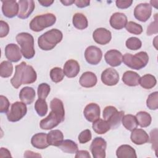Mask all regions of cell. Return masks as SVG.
Here are the masks:
<instances>
[{
	"instance_id": "obj_1",
	"label": "cell",
	"mask_w": 158,
	"mask_h": 158,
	"mask_svg": "<svg viewBox=\"0 0 158 158\" xmlns=\"http://www.w3.org/2000/svg\"><path fill=\"white\" fill-rule=\"evenodd\" d=\"M15 74L10 80L13 87L17 89L22 85H27L34 83L37 78V74L31 65L22 62L15 67Z\"/></svg>"
},
{
	"instance_id": "obj_2",
	"label": "cell",
	"mask_w": 158,
	"mask_h": 158,
	"mask_svg": "<svg viewBox=\"0 0 158 158\" xmlns=\"http://www.w3.org/2000/svg\"><path fill=\"white\" fill-rule=\"evenodd\" d=\"M62 33L59 30L52 28L38 37V44L41 49L50 51L62 41Z\"/></svg>"
},
{
	"instance_id": "obj_3",
	"label": "cell",
	"mask_w": 158,
	"mask_h": 158,
	"mask_svg": "<svg viewBox=\"0 0 158 158\" xmlns=\"http://www.w3.org/2000/svg\"><path fill=\"white\" fill-rule=\"evenodd\" d=\"M16 41L20 46V51L23 56L27 59L33 58L35 54L33 36L27 32H22L17 35Z\"/></svg>"
},
{
	"instance_id": "obj_4",
	"label": "cell",
	"mask_w": 158,
	"mask_h": 158,
	"mask_svg": "<svg viewBox=\"0 0 158 158\" xmlns=\"http://www.w3.org/2000/svg\"><path fill=\"white\" fill-rule=\"evenodd\" d=\"M122 61L127 66L132 69L140 70L148 64L149 56L144 51H140L135 55L126 53L122 57Z\"/></svg>"
},
{
	"instance_id": "obj_5",
	"label": "cell",
	"mask_w": 158,
	"mask_h": 158,
	"mask_svg": "<svg viewBox=\"0 0 158 158\" xmlns=\"http://www.w3.org/2000/svg\"><path fill=\"white\" fill-rule=\"evenodd\" d=\"M56 22V17L52 13H46L35 17L30 22V30L39 32L53 25Z\"/></svg>"
},
{
	"instance_id": "obj_6",
	"label": "cell",
	"mask_w": 158,
	"mask_h": 158,
	"mask_svg": "<svg viewBox=\"0 0 158 158\" xmlns=\"http://www.w3.org/2000/svg\"><path fill=\"white\" fill-rule=\"evenodd\" d=\"M123 115V111H118L116 107L112 106H106L102 114L104 119L108 122L111 129L117 128L120 125Z\"/></svg>"
},
{
	"instance_id": "obj_7",
	"label": "cell",
	"mask_w": 158,
	"mask_h": 158,
	"mask_svg": "<svg viewBox=\"0 0 158 158\" xmlns=\"http://www.w3.org/2000/svg\"><path fill=\"white\" fill-rule=\"evenodd\" d=\"M65 118V113L51 109L49 115L40 122V128L43 130H51L62 122Z\"/></svg>"
},
{
	"instance_id": "obj_8",
	"label": "cell",
	"mask_w": 158,
	"mask_h": 158,
	"mask_svg": "<svg viewBox=\"0 0 158 158\" xmlns=\"http://www.w3.org/2000/svg\"><path fill=\"white\" fill-rule=\"evenodd\" d=\"M27 112L26 104L23 102L16 101L11 105L10 110L7 113V118L9 122H18L26 115Z\"/></svg>"
},
{
	"instance_id": "obj_9",
	"label": "cell",
	"mask_w": 158,
	"mask_h": 158,
	"mask_svg": "<svg viewBox=\"0 0 158 158\" xmlns=\"http://www.w3.org/2000/svg\"><path fill=\"white\" fill-rule=\"evenodd\" d=\"M107 143L101 137H96L90 145V151L94 158H105Z\"/></svg>"
},
{
	"instance_id": "obj_10",
	"label": "cell",
	"mask_w": 158,
	"mask_h": 158,
	"mask_svg": "<svg viewBox=\"0 0 158 158\" xmlns=\"http://www.w3.org/2000/svg\"><path fill=\"white\" fill-rule=\"evenodd\" d=\"M102 52L100 48L95 46H88L85 51V58L91 65L98 64L102 59Z\"/></svg>"
},
{
	"instance_id": "obj_11",
	"label": "cell",
	"mask_w": 158,
	"mask_h": 158,
	"mask_svg": "<svg viewBox=\"0 0 158 158\" xmlns=\"http://www.w3.org/2000/svg\"><path fill=\"white\" fill-rule=\"evenodd\" d=\"M152 14L151 5L148 3L138 4L134 9L135 17L140 22H145L151 17Z\"/></svg>"
},
{
	"instance_id": "obj_12",
	"label": "cell",
	"mask_w": 158,
	"mask_h": 158,
	"mask_svg": "<svg viewBox=\"0 0 158 158\" xmlns=\"http://www.w3.org/2000/svg\"><path fill=\"white\" fill-rule=\"evenodd\" d=\"M2 12L7 18H13L18 15L19 5L15 0L2 1Z\"/></svg>"
},
{
	"instance_id": "obj_13",
	"label": "cell",
	"mask_w": 158,
	"mask_h": 158,
	"mask_svg": "<svg viewBox=\"0 0 158 158\" xmlns=\"http://www.w3.org/2000/svg\"><path fill=\"white\" fill-rule=\"evenodd\" d=\"M101 81L107 86L116 85L119 81V75L113 68H107L101 73Z\"/></svg>"
},
{
	"instance_id": "obj_14",
	"label": "cell",
	"mask_w": 158,
	"mask_h": 158,
	"mask_svg": "<svg viewBox=\"0 0 158 158\" xmlns=\"http://www.w3.org/2000/svg\"><path fill=\"white\" fill-rule=\"evenodd\" d=\"M18 4L19 10L17 16L21 19H27L35 8V4L33 0H19Z\"/></svg>"
},
{
	"instance_id": "obj_15",
	"label": "cell",
	"mask_w": 158,
	"mask_h": 158,
	"mask_svg": "<svg viewBox=\"0 0 158 158\" xmlns=\"http://www.w3.org/2000/svg\"><path fill=\"white\" fill-rule=\"evenodd\" d=\"M94 41L101 45L108 44L112 38L111 32L105 28H96L93 33Z\"/></svg>"
},
{
	"instance_id": "obj_16",
	"label": "cell",
	"mask_w": 158,
	"mask_h": 158,
	"mask_svg": "<svg viewBox=\"0 0 158 158\" xmlns=\"http://www.w3.org/2000/svg\"><path fill=\"white\" fill-rule=\"evenodd\" d=\"M101 109L99 105L96 103H89L86 106L83 110L85 118L89 122H93L100 117Z\"/></svg>"
},
{
	"instance_id": "obj_17",
	"label": "cell",
	"mask_w": 158,
	"mask_h": 158,
	"mask_svg": "<svg viewBox=\"0 0 158 158\" xmlns=\"http://www.w3.org/2000/svg\"><path fill=\"white\" fill-rule=\"evenodd\" d=\"M21 51L17 44H8L5 48V56L10 62H17L22 58Z\"/></svg>"
},
{
	"instance_id": "obj_18",
	"label": "cell",
	"mask_w": 158,
	"mask_h": 158,
	"mask_svg": "<svg viewBox=\"0 0 158 158\" xmlns=\"http://www.w3.org/2000/svg\"><path fill=\"white\" fill-rule=\"evenodd\" d=\"M122 54L118 50L110 49L106 52L104 59L107 64L112 67H117L122 62Z\"/></svg>"
},
{
	"instance_id": "obj_19",
	"label": "cell",
	"mask_w": 158,
	"mask_h": 158,
	"mask_svg": "<svg viewBox=\"0 0 158 158\" xmlns=\"http://www.w3.org/2000/svg\"><path fill=\"white\" fill-rule=\"evenodd\" d=\"M80 69V65L77 60L74 59H69L65 63L63 72L67 77L74 78L78 75Z\"/></svg>"
},
{
	"instance_id": "obj_20",
	"label": "cell",
	"mask_w": 158,
	"mask_h": 158,
	"mask_svg": "<svg viewBox=\"0 0 158 158\" xmlns=\"http://www.w3.org/2000/svg\"><path fill=\"white\" fill-rule=\"evenodd\" d=\"M131 141L136 145H141L149 141V136L146 131L141 128H135L131 131Z\"/></svg>"
},
{
	"instance_id": "obj_21",
	"label": "cell",
	"mask_w": 158,
	"mask_h": 158,
	"mask_svg": "<svg viewBox=\"0 0 158 158\" xmlns=\"http://www.w3.org/2000/svg\"><path fill=\"white\" fill-rule=\"evenodd\" d=\"M109 22L112 28L115 30H121L126 26L127 17L123 13L115 12L111 15Z\"/></svg>"
},
{
	"instance_id": "obj_22",
	"label": "cell",
	"mask_w": 158,
	"mask_h": 158,
	"mask_svg": "<svg viewBox=\"0 0 158 158\" xmlns=\"http://www.w3.org/2000/svg\"><path fill=\"white\" fill-rule=\"evenodd\" d=\"M31 145L37 149H43L49 146L48 140V134L45 133H38L31 138Z\"/></svg>"
},
{
	"instance_id": "obj_23",
	"label": "cell",
	"mask_w": 158,
	"mask_h": 158,
	"mask_svg": "<svg viewBox=\"0 0 158 158\" xmlns=\"http://www.w3.org/2000/svg\"><path fill=\"white\" fill-rule=\"evenodd\" d=\"M97 77L92 72H85L83 73L80 78L79 83L84 88H92L97 83Z\"/></svg>"
},
{
	"instance_id": "obj_24",
	"label": "cell",
	"mask_w": 158,
	"mask_h": 158,
	"mask_svg": "<svg viewBox=\"0 0 158 158\" xmlns=\"http://www.w3.org/2000/svg\"><path fill=\"white\" fill-rule=\"evenodd\" d=\"M116 156L118 158L137 157L135 149L128 144H123L120 146L116 151Z\"/></svg>"
},
{
	"instance_id": "obj_25",
	"label": "cell",
	"mask_w": 158,
	"mask_h": 158,
	"mask_svg": "<svg viewBox=\"0 0 158 158\" xmlns=\"http://www.w3.org/2000/svg\"><path fill=\"white\" fill-rule=\"evenodd\" d=\"M35 89L30 86L23 87L19 93L20 99L26 104H31L35 98Z\"/></svg>"
},
{
	"instance_id": "obj_26",
	"label": "cell",
	"mask_w": 158,
	"mask_h": 158,
	"mask_svg": "<svg viewBox=\"0 0 158 158\" xmlns=\"http://www.w3.org/2000/svg\"><path fill=\"white\" fill-rule=\"evenodd\" d=\"M140 76L135 72L128 70L125 72L122 76L123 82L129 86H136L139 85Z\"/></svg>"
},
{
	"instance_id": "obj_27",
	"label": "cell",
	"mask_w": 158,
	"mask_h": 158,
	"mask_svg": "<svg viewBox=\"0 0 158 158\" xmlns=\"http://www.w3.org/2000/svg\"><path fill=\"white\" fill-rule=\"evenodd\" d=\"M64 139V135L59 130L50 131L48 134V140L49 145L58 147Z\"/></svg>"
},
{
	"instance_id": "obj_28",
	"label": "cell",
	"mask_w": 158,
	"mask_h": 158,
	"mask_svg": "<svg viewBox=\"0 0 158 158\" xmlns=\"http://www.w3.org/2000/svg\"><path fill=\"white\" fill-rule=\"evenodd\" d=\"M73 26L78 30H84L88 26V22L86 16L82 13H75L72 19Z\"/></svg>"
},
{
	"instance_id": "obj_29",
	"label": "cell",
	"mask_w": 158,
	"mask_h": 158,
	"mask_svg": "<svg viewBox=\"0 0 158 158\" xmlns=\"http://www.w3.org/2000/svg\"><path fill=\"white\" fill-rule=\"evenodd\" d=\"M92 128L97 134L99 135L104 134L110 129L108 122L104 119L103 120L100 118L93 122Z\"/></svg>"
},
{
	"instance_id": "obj_30",
	"label": "cell",
	"mask_w": 158,
	"mask_h": 158,
	"mask_svg": "<svg viewBox=\"0 0 158 158\" xmlns=\"http://www.w3.org/2000/svg\"><path fill=\"white\" fill-rule=\"evenodd\" d=\"M58 148L63 152L69 154H74L78 151V148L77 143L70 139L63 140L59 145Z\"/></svg>"
},
{
	"instance_id": "obj_31",
	"label": "cell",
	"mask_w": 158,
	"mask_h": 158,
	"mask_svg": "<svg viewBox=\"0 0 158 158\" xmlns=\"http://www.w3.org/2000/svg\"><path fill=\"white\" fill-rule=\"evenodd\" d=\"M157 83L156 77L151 74H146L140 77L139 85L144 89H149L154 88Z\"/></svg>"
},
{
	"instance_id": "obj_32",
	"label": "cell",
	"mask_w": 158,
	"mask_h": 158,
	"mask_svg": "<svg viewBox=\"0 0 158 158\" xmlns=\"http://www.w3.org/2000/svg\"><path fill=\"white\" fill-rule=\"evenodd\" d=\"M123 127L129 131H132L136 128L138 124L136 117L131 114H127L123 115L122 120Z\"/></svg>"
},
{
	"instance_id": "obj_33",
	"label": "cell",
	"mask_w": 158,
	"mask_h": 158,
	"mask_svg": "<svg viewBox=\"0 0 158 158\" xmlns=\"http://www.w3.org/2000/svg\"><path fill=\"white\" fill-rule=\"evenodd\" d=\"M138 124L141 127H148L150 125L152 118L151 115L145 111H139L136 114Z\"/></svg>"
},
{
	"instance_id": "obj_34",
	"label": "cell",
	"mask_w": 158,
	"mask_h": 158,
	"mask_svg": "<svg viewBox=\"0 0 158 158\" xmlns=\"http://www.w3.org/2000/svg\"><path fill=\"white\" fill-rule=\"evenodd\" d=\"M13 72V65L11 62L4 60L0 65V75L2 78L9 77Z\"/></svg>"
},
{
	"instance_id": "obj_35",
	"label": "cell",
	"mask_w": 158,
	"mask_h": 158,
	"mask_svg": "<svg viewBox=\"0 0 158 158\" xmlns=\"http://www.w3.org/2000/svg\"><path fill=\"white\" fill-rule=\"evenodd\" d=\"M35 109L38 115L40 117L44 116L48 112V104L45 99H38L35 104Z\"/></svg>"
},
{
	"instance_id": "obj_36",
	"label": "cell",
	"mask_w": 158,
	"mask_h": 158,
	"mask_svg": "<svg viewBox=\"0 0 158 158\" xmlns=\"http://www.w3.org/2000/svg\"><path fill=\"white\" fill-rule=\"evenodd\" d=\"M50 78L54 83H59L62 81L64 77V73L62 69L60 67H54L50 71Z\"/></svg>"
},
{
	"instance_id": "obj_37",
	"label": "cell",
	"mask_w": 158,
	"mask_h": 158,
	"mask_svg": "<svg viewBox=\"0 0 158 158\" xmlns=\"http://www.w3.org/2000/svg\"><path fill=\"white\" fill-rule=\"evenodd\" d=\"M146 106L150 110H157L158 108V92L151 93L146 100Z\"/></svg>"
},
{
	"instance_id": "obj_38",
	"label": "cell",
	"mask_w": 158,
	"mask_h": 158,
	"mask_svg": "<svg viewBox=\"0 0 158 158\" xmlns=\"http://www.w3.org/2000/svg\"><path fill=\"white\" fill-rule=\"evenodd\" d=\"M126 47L130 50L136 51L141 48V41L136 37H130L126 41Z\"/></svg>"
},
{
	"instance_id": "obj_39",
	"label": "cell",
	"mask_w": 158,
	"mask_h": 158,
	"mask_svg": "<svg viewBox=\"0 0 158 158\" xmlns=\"http://www.w3.org/2000/svg\"><path fill=\"white\" fill-rule=\"evenodd\" d=\"M125 28L127 31L134 35H138L143 32L142 26L135 22L130 21L127 22Z\"/></svg>"
},
{
	"instance_id": "obj_40",
	"label": "cell",
	"mask_w": 158,
	"mask_h": 158,
	"mask_svg": "<svg viewBox=\"0 0 158 158\" xmlns=\"http://www.w3.org/2000/svg\"><path fill=\"white\" fill-rule=\"evenodd\" d=\"M51 91L50 86L46 83H42L38 86V96L40 99H45L49 95Z\"/></svg>"
},
{
	"instance_id": "obj_41",
	"label": "cell",
	"mask_w": 158,
	"mask_h": 158,
	"mask_svg": "<svg viewBox=\"0 0 158 158\" xmlns=\"http://www.w3.org/2000/svg\"><path fill=\"white\" fill-rule=\"evenodd\" d=\"M91 132L89 130L86 129L82 131L78 135V141L81 144L88 143L91 139Z\"/></svg>"
},
{
	"instance_id": "obj_42",
	"label": "cell",
	"mask_w": 158,
	"mask_h": 158,
	"mask_svg": "<svg viewBox=\"0 0 158 158\" xmlns=\"http://www.w3.org/2000/svg\"><path fill=\"white\" fill-rule=\"evenodd\" d=\"M157 14H156L154 15V21L151 22L149 25L148 27L146 33L148 35H152V34H157L158 33V22H157Z\"/></svg>"
},
{
	"instance_id": "obj_43",
	"label": "cell",
	"mask_w": 158,
	"mask_h": 158,
	"mask_svg": "<svg viewBox=\"0 0 158 158\" xmlns=\"http://www.w3.org/2000/svg\"><path fill=\"white\" fill-rule=\"evenodd\" d=\"M10 106V102L8 99L3 96H0V112L1 113H7Z\"/></svg>"
},
{
	"instance_id": "obj_44",
	"label": "cell",
	"mask_w": 158,
	"mask_h": 158,
	"mask_svg": "<svg viewBox=\"0 0 158 158\" xmlns=\"http://www.w3.org/2000/svg\"><path fill=\"white\" fill-rule=\"evenodd\" d=\"M150 140L149 141L152 144V149L155 150L156 156L157 152V129L155 128L150 132Z\"/></svg>"
},
{
	"instance_id": "obj_45",
	"label": "cell",
	"mask_w": 158,
	"mask_h": 158,
	"mask_svg": "<svg viewBox=\"0 0 158 158\" xmlns=\"http://www.w3.org/2000/svg\"><path fill=\"white\" fill-rule=\"evenodd\" d=\"M0 27V37L4 38L6 36L9 32V26L7 22L3 20H1Z\"/></svg>"
},
{
	"instance_id": "obj_46",
	"label": "cell",
	"mask_w": 158,
	"mask_h": 158,
	"mask_svg": "<svg viewBox=\"0 0 158 158\" xmlns=\"http://www.w3.org/2000/svg\"><path fill=\"white\" fill-rule=\"evenodd\" d=\"M133 3L132 0H117L115 4L117 7L121 9H127L131 6Z\"/></svg>"
},
{
	"instance_id": "obj_47",
	"label": "cell",
	"mask_w": 158,
	"mask_h": 158,
	"mask_svg": "<svg viewBox=\"0 0 158 158\" xmlns=\"http://www.w3.org/2000/svg\"><path fill=\"white\" fill-rule=\"evenodd\" d=\"M75 5L79 8H83L88 6L90 4L89 0H77L75 1Z\"/></svg>"
},
{
	"instance_id": "obj_48",
	"label": "cell",
	"mask_w": 158,
	"mask_h": 158,
	"mask_svg": "<svg viewBox=\"0 0 158 158\" xmlns=\"http://www.w3.org/2000/svg\"><path fill=\"white\" fill-rule=\"evenodd\" d=\"M75 157H86V158H91V156L89 154L88 151L86 150H80L76 152Z\"/></svg>"
},
{
	"instance_id": "obj_49",
	"label": "cell",
	"mask_w": 158,
	"mask_h": 158,
	"mask_svg": "<svg viewBox=\"0 0 158 158\" xmlns=\"http://www.w3.org/2000/svg\"><path fill=\"white\" fill-rule=\"evenodd\" d=\"M0 157H11V154L10 151L4 148H1V151H0Z\"/></svg>"
},
{
	"instance_id": "obj_50",
	"label": "cell",
	"mask_w": 158,
	"mask_h": 158,
	"mask_svg": "<svg viewBox=\"0 0 158 158\" xmlns=\"http://www.w3.org/2000/svg\"><path fill=\"white\" fill-rule=\"evenodd\" d=\"M24 157H41V156L38 153L34 152L33 151H26L24 152Z\"/></svg>"
},
{
	"instance_id": "obj_51",
	"label": "cell",
	"mask_w": 158,
	"mask_h": 158,
	"mask_svg": "<svg viewBox=\"0 0 158 158\" xmlns=\"http://www.w3.org/2000/svg\"><path fill=\"white\" fill-rule=\"evenodd\" d=\"M38 2L43 6L44 7H49L50 6L53 2L54 1H50V0H45V1H38Z\"/></svg>"
},
{
	"instance_id": "obj_52",
	"label": "cell",
	"mask_w": 158,
	"mask_h": 158,
	"mask_svg": "<svg viewBox=\"0 0 158 158\" xmlns=\"http://www.w3.org/2000/svg\"><path fill=\"white\" fill-rule=\"evenodd\" d=\"M60 2L64 5V6H70L73 3H75V1H70V0H64V1H60Z\"/></svg>"
}]
</instances>
